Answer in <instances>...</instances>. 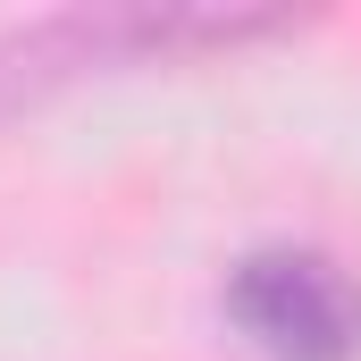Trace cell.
<instances>
[{
	"instance_id": "2",
	"label": "cell",
	"mask_w": 361,
	"mask_h": 361,
	"mask_svg": "<svg viewBox=\"0 0 361 361\" xmlns=\"http://www.w3.org/2000/svg\"><path fill=\"white\" fill-rule=\"evenodd\" d=\"M227 319L261 361H361V277L328 252L269 244L235 261Z\"/></svg>"
},
{
	"instance_id": "1",
	"label": "cell",
	"mask_w": 361,
	"mask_h": 361,
	"mask_svg": "<svg viewBox=\"0 0 361 361\" xmlns=\"http://www.w3.org/2000/svg\"><path fill=\"white\" fill-rule=\"evenodd\" d=\"M286 34V17H235V8H76L42 25L0 34V118L34 109L42 92L76 85L92 68H152V59H193V51H235Z\"/></svg>"
}]
</instances>
